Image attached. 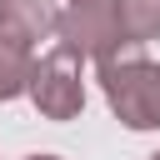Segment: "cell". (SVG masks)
I'll return each mask as SVG.
<instances>
[{
  "mask_svg": "<svg viewBox=\"0 0 160 160\" xmlns=\"http://www.w3.org/2000/svg\"><path fill=\"white\" fill-rule=\"evenodd\" d=\"M95 70H100L105 105L125 130H160V60H145L140 50H130Z\"/></svg>",
  "mask_w": 160,
  "mask_h": 160,
  "instance_id": "6da1fadb",
  "label": "cell"
},
{
  "mask_svg": "<svg viewBox=\"0 0 160 160\" xmlns=\"http://www.w3.org/2000/svg\"><path fill=\"white\" fill-rule=\"evenodd\" d=\"M30 105L45 120H75L85 110V55L70 45H55L30 70Z\"/></svg>",
  "mask_w": 160,
  "mask_h": 160,
  "instance_id": "7a4b0ae2",
  "label": "cell"
},
{
  "mask_svg": "<svg viewBox=\"0 0 160 160\" xmlns=\"http://www.w3.org/2000/svg\"><path fill=\"white\" fill-rule=\"evenodd\" d=\"M60 45H70L75 55L105 65L120 55V30H115V5L110 0H85L60 10Z\"/></svg>",
  "mask_w": 160,
  "mask_h": 160,
  "instance_id": "3957f363",
  "label": "cell"
},
{
  "mask_svg": "<svg viewBox=\"0 0 160 160\" xmlns=\"http://www.w3.org/2000/svg\"><path fill=\"white\" fill-rule=\"evenodd\" d=\"M0 35L35 50L40 40L60 35V5L55 0H0Z\"/></svg>",
  "mask_w": 160,
  "mask_h": 160,
  "instance_id": "277c9868",
  "label": "cell"
},
{
  "mask_svg": "<svg viewBox=\"0 0 160 160\" xmlns=\"http://www.w3.org/2000/svg\"><path fill=\"white\" fill-rule=\"evenodd\" d=\"M110 5H115V30H120V55L160 40V0H110Z\"/></svg>",
  "mask_w": 160,
  "mask_h": 160,
  "instance_id": "5b68a950",
  "label": "cell"
},
{
  "mask_svg": "<svg viewBox=\"0 0 160 160\" xmlns=\"http://www.w3.org/2000/svg\"><path fill=\"white\" fill-rule=\"evenodd\" d=\"M30 70H35V50L0 35V100H20L30 95Z\"/></svg>",
  "mask_w": 160,
  "mask_h": 160,
  "instance_id": "8992f818",
  "label": "cell"
},
{
  "mask_svg": "<svg viewBox=\"0 0 160 160\" xmlns=\"http://www.w3.org/2000/svg\"><path fill=\"white\" fill-rule=\"evenodd\" d=\"M25 160H60V155H25Z\"/></svg>",
  "mask_w": 160,
  "mask_h": 160,
  "instance_id": "52a82bcc",
  "label": "cell"
},
{
  "mask_svg": "<svg viewBox=\"0 0 160 160\" xmlns=\"http://www.w3.org/2000/svg\"><path fill=\"white\" fill-rule=\"evenodd\" d=\"M150 160H160V150H155V155H150Z\"/></svg>",
  "mask_w": 160,
  "mask_h": 160,
  "instance_id": "ba28073f",
  "label": "cell"
},
{
  "mask_svg": "<svg viewBox=\"0 0 160 160\" xmlns=\"http://www.w3.org/2000/svg\"><path fill=\"white\" fill-rule=\"evenodd\" d=\"M70 5H85V0H70Z\"/></svg>",
  "mask_w": 160,
  "mask_h": 160,
  "instance_id": "9c48e42d",
  "label": "cell"
}]
</instances>
